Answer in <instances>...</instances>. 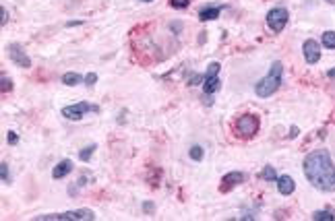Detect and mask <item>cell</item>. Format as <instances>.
I'll use <instances>...</instances> for the list:
<instances>
[{
  "label": "cell",
  "mask_w": 335,
  "mask_h": 221,
  "mask_svg": "<svg viewBox=\"0 0 335 221\" xmlns=\"http://www.w3.org/2000/svg\"><path fill=\"white\" fill-rule=\"evenodd\" d=\"M302 172L312 188L323 190V193H333L335 190V164L327 149H314L302 164Z\"/></svg>",
  "instance_id": "6da1fadb"
},
{
  "label": "cell",
  "mask_w": 335,
  "mask_h": 221,
  "mask_svg": "<svg viewBox=\"0 0 335 221\" xmlns=\"http://www.w3.org/2000/svg\"><path fill=\"white\" fill-rule=\"evenodd\" d=\"M281 81H283V64L279 62V60H275V62L271 64V68H269V73L265 75L257 85H254V93H257L259 97H271L281 87Z\"/></svg>",
  "instance_id": "7a4b0ae2"
},
{
  "label": "cell",
  "mask_w": 335,
  "mask_h": 221,
  "mask_svg": "<svg viewBox=\"0 0 335 221\" xmlns=\"http://www.w3.org/2000/svg\"><path fill=\"white\" fill-rule=\"evenodd\" d=\"M220 62H211L205 70L203 77V97H207V104L213 102V95L222 89V79H220Z\"/></svg>",
  "instance_id": "3957f363"
},
{
  "label": "cell",
  "mask_w": 335,
  "mask_h": 221,
  "mask_svg": "<svg viewBox=\"0 0 335 221\" xmlns=\"http://www.w3.org/2000/svg\"><path fill=\"white\" fill-rule=\"evenodd\" d=\"M95 213L91 209H75V211H64V213H48V215H37L35 221H93Z\"/></svg>",
  "instance_id": "277c9868"
},
{
  "label": "cell",
  "mask_w": 335,
  "mask_h": 221,
  "mask_svg": "<svg viewBox=\"0 0 335 221\" xmlns=\"http://www.w3.org/2000/svg\"><path fill=\"white\" fill-rule=\"evenodd\" d=\"M259 126H261V120L257 114H244L236 120V133L244 138H251V137L257 135Z\"/></svg>",
  "instance_id": "5b68a950"
},
{
  "label": "cell",
  "mask_w": 335,
  "mask_h": 221,
  "mask_svg": "<svg viewBox=\"0 0 335 221\" xmlns=\"http://www.w3.org/2000/svg\"><path fill=\"white\" fill-rule=\"evenodd\" d=\"M288 19H290L288 8L275 6V8H271V11L267 13V25H269V29L273 33H281L285 29V25H288Z\"/></svg>",
  "instance_id": "8992f818"
},
{
  "label": "cell",
  "mask_w": 335,
  "mask_h": 221,
  "mask_svg": "<svg viewBox=\"0 0 335 221\" xmlns=\"http://www.w3.org/2000/svg\"><path fill=\"white\" fill-rule=\"evenodd\" d=\"M97 106H91L89 102H79V104H73V106H64L60 110V114L66 118V120H81L87 112H97Z\"/></svg>",
  "instance_id": "52a82bcc"
},
{
  "label": "cell",
  "mask_w": 335,
  "mask_h": 221,
  "mask_svg": "<svg viewBox=\"0 0 335 221\" xmlns=\"http://www.w3.org/2000/svg\"><path fill=\"white\" fill-rule=\"evenodd\" d=\"M6 54H8V60H11L15 66H21V68H29V66H31V58L27 56V52L23 50V46H19V44H8Z\"/></svg>",
  "instance_id": "ba28073f"
},
{
  "label": "cell",
  "mask_w": 335,
  "mask_h": 221,
  "mask_svg": "<svg viewBox=\"0 0 335 221\" xmlns=\"http://www.w3.org/2000/svg\"><path fill=\"white\" fill-rule=\"evenodd\" d=\"M302 52H304V60H307L308 64H317L321 60V46H319V42H314V39H307V42L302 44Z\"/></svg>",
  "instance_id": "9c48e42d"
},
{
  "label": "cell",
  "mask_w": 335,
  "mask_h": 221,
  "mask_svg": "<svg viewBox=\"0 0 335 221\" xmlns=\"http://www.w3.org/2000/svg\"><path fill=\"white\" fill-rule=\"evenodd\" d=\"M278 190H279V194L290 196L294 190H296V182H294V178L292 176H278Z\"/></svg>",
  "instance_id": "30bf717a"
},
{
  "label": "cell",
  "mask_w": 335,
  "mask_h": 221,
  "mask_svg": "<svg viewBox=\"0 0 335 221\" xmlns=\"http://www.w3.org/2000/svg\"><path fill=\"white\" fill-rule=\"evenodd\" d=\"M73 167H75V166H73L71 159H62L60 164L54 166V169H52V178H54V180H62L64 176H68V174L73 172Z\"/></svg>",
  "instance_id": "8fae6325"
},
{
  "label": "cell",
  "mask_w": 335,
  "mask_h": 221,
  "mask_svg": "<svg viewBox=\"0 0 335 221\" xmlns=\"http://www.w3.org/2000/svg\"><path fill=\"white\" fill-rule=\"evenodd\" d=\"M244 180H246V176L242 172H230V174H225L222 178V184H223V188H230V186H236V184H242Z\"/></svg>",
  "instance_id": "7c38bea8"
},
{
  "label": "cell",
  "mask_w": 335,
  "mask_h": 221,
  "mask_svg": "<svg viewBox=\"0 0 335 221\" xmlns=\"http://www.w3.org/2000/svg\"><path fill=\"white\" fill-rule=\"evenodd\" d=\"M220 13H222L220 6H205V8H201L199 19H201V21H213V19L220 17Z\"/></svg>",
  "instance_id": "4fadbf2b"
},
{
  "label": "cell",
  "mask_w": 335,
  "mask_h": 221,
  "mask_svg": "<svg viewBox=\"0 0 335 221\" xmlns=\"http://www.w3.org/2000/svg\"><path fill=\"white\" fill-rule=\"evenodd\" d=\"M81 81H83V77L79 75V73H64L62 75V83L66 87H75V85H79Z\"/></svg>",
  "instance_id": "5bb4252c"
},
{
  "label": "cell",
  "mask_w": 335,
  "mask_h": 221,
  "mask_svg": "<svg viewBox=\"0 0 335 221\" xmlns=\"http://www.w3.org/2000/svg\"><path fill=\"white\" fill-rule=\"evenodd\" d=\"M95 149H97V145H89V147H85V149H81L79 151V159H81L83 164H87L89 159L93 157V153H95Z\"/></svg>",
  "instance_id": "9a60e30c"
},
{
  "label": "cell",
  "mask_w": 335,
  "mask_h": 221,
  "mask_svg": "<svg viewBox=\"0 0 335 221\" xmlns=\"http://www.w3.org/2000/svg\"><path fill=\"white\" fill-rule=\"evenodd\" d=\"M261 180H267V182H273V180H278V172H275L273 166H265L263 172H261Z\"/></svg>",
  "instance_id": "2e32d148"
},
{
  "label": "cell",
  "mask_w": 335,
  "mask_h": 221,
  "mask_svg": "<svg viewBox=\"0 0 335 221\" xmlns=\"http://www.w3.org/2000/svg\"><path fill=\"white\" fill-rule=\"evenodd\" d=\"M321 42H323L325 48L335 50V31H325L323 37H321Z\"/></svg>",
  "instance_id": "e0dca14e"
},
{
  "label": "cell",
  "mask_w": 335,
  "mask_h": 221,
  "mask_svg": "<svg viewBox=\"0 0 335 221\" xmlns=\"http://www.w3.org/2000/svg\"><path fill=\"white\" fill-rule=\"evenodd\" d=\"M312 219L314 221H335V215L331 213V211H314Z\"/></svg>",
  "instance_id": "ac0fdd59"
},
{
  "label": "cell",
  "mask_w": 335,
  "mask_h": 221,
  "mask_svg": "<svg viewBox=\"0 0 335 221\" xmlns=\"http://www.w3.org/2000/svg\"><path fill=\"white\" fill-rule=\"evenodd\" d=\"M189 155H191L193 162H201V159H203V147L201 145H193L191 151H189Z\"/></svg>",
  "instance_id": "d6986e66"
},
{
  "label": "cell",
  "mask_w": 335,
  "mask_h": 221,
  "mask_svg": "<svg viewBox=\"0 0 335 221\" xmlns=\"http://www.w3.org/2000/svg\"><path fill=\"white\" fill-rule=\"evenodd\" d=\"M0 180H2L4 184H11V174H8V166H6V162L0 164Z\"/></svg>",
  "instance_id": "ffe728a7"
},
{
  "label": "cell",
  "mask_w": 335,
  "mask_h": 221,
  "mask_svg": "<svg viewBox=\"0 0 335 221\" xmlns=\"http://www.w3.org/2000/svg\"><path fill=\"white\" fill-rule=\"evenodd\" d=\"M0 81H2V85H0V89H2V93L13 91V81H11V79H8L6 75H2V77H0Z\"/></svg>",
  "instance_id": "44dd1931"
},
{
  "label": "cell",
  "mask_w": 335,
  "mask_h": 221,
  "mask_svg": "<svg viewBox=\"0 0 335 221\" xmlns=\"http://www.w3.org/2000/svg\"><path fill=\"white\" fill-rule=\"evenodd\" d=\"M189 4H191V0H170V6L172 8H189Z\"/></svg>",
  "instance_id": "7402d4cb"
},
{
  "label": "cell",
  "mask_w": 335,
  "mask_h": 221,
  "mask_svg": "<svg viewBox=\"0 0 335 221\" xmlns=\"http://www.w3.org/2000/svg\"><path fill=\"white\" fill-rule=\"evenodd\" d=\"M95 81H97V75H95V73H89V75L85 77V85H87V87H93Z\"/></svg>",
  "instance_id": "603a6c76"
},
{
  "label": "cell",
  "mask_w": 335,
  "mask_h": 221,
  "mask_svg": "<svg viewBox=\"0 0 335 221\" xmlns=\"http://www.w3.org/2000/svg\"><path fill=\"white\" fill-rule=\"evenodd\" d=\"M203 77H205V75H196V73H193L191 79H189V85H199V83L203 81Z\"/></svg>",
  "instance_id": "cb8c5ba5"
},
{
  "label": "cell",
  "mask_w": 335,
  "mask_h": 221,
  "mask_svg": "<svg viewBox=\"0 0 335 221\" xmlns=\"http://www.w3.org/2000/svg\"><path fill=\"white\" fill-rule=\"evenodd\" d=\"M17 140H19L17 133H13V130H11V133H8V145H15V143H17Z\"/></svg>",
  "instance_id": "d4e9b609"
},
{
  "label": "cell",
  "mask_w": 335,
  "mask_h": 221,
  "mask_svg": "<svg viewBox=\"0 0 335 221\" xmlns=\"http://www.w3.org/2000/svg\"><path fill=\"white\" fill-rule=\"evenodd\" d=\"M153 209H155V205H153V203H149V200H147V203H143V211H145V213H151Z\"/></svg>",
  "instance_id": "484cf974"
},
{
  "label": "cell",
  "mask_w": 335,
  "mask_h": 221,
  "mask_svg": "<svg viewBox=\"0 0 335 221\" xmlns=\"http://www.w3.org/2000/svg\"><path fill=\"white\" fill-rule=\"evenodd\" d=\"M0 13H2V23H0V25H6V21H8V13H6V8L4 6H0Z\"/></svg>",
  "instance_id": "4316f807"
},
{
  "label": "cell",
  "mask_w": 335,
  "mask_h": 221,
  "mask_svg": "<svg viewBox=\"0 0 335 221\" xmlns=\"http://www.w3.org/2000/svg\"><path fill=\"white\" fill-rule=\"evenodd\" d=\"M290 137H292V138L298 137V126H292V128H290Z\"/></svg>",
  "instance_id": "83f0119b"
},
{
  "label": "cell",
  "mask_w": 335,
  "mask_h": 221,
  "mask_svg": "<svg viewBox=\"0 0 335 221\" xmlns=\"http://www.w3.org/2000/svg\"><path fill=\"white\" fill-rule=\"evenodd\" d=\"M73 25H81V21H68L66 27H73Z\"/></svg>",
  "instance_id": "f1b7e54d"
},
{
  "label": "cell",
  "mask_w": 335,
  "mask_h": 221,
  "mask_svg": "<svg viewBox=\"0 0 335 221\" xmlns=\"http://www.w3.org/2000/svg\"><path fill=\"white\" fill-rule=\"evenodd\" d=\"M327 77H331V79L335 77V68H331V70H329V73H327Z\"/></svg>",
  "instance_id": "f546056e"
},
{
  "label": "cell",
  "mask_w": 335,
  "mask_h": 221,
  "mask_svg": "<svg viewBox=\"0 0 335 221\" xmlns=\"http://www.w3.org/2000/svg\"><path fill=\"white\" fill-rule=\"evenodd\" d=\"M325 2H327V4H335V0H325Z\"/></svg>",
  "instance_id": "4dcf8cb0"
},
{
  "label": "cell",
  "mask_w": 335,
  "mask_h": 221,
  "mask_svg": "<svg viewBox=\"0 0 335 221\" xmlns=\"http://www.w3.org/2000/svg\"><path fill=\"white\" fill-rule=\"evenodd\" d=\"M141 2H153V0H141Z\"/></svg>",
  "instance_id": "1f68e13d"
}]
</instances>
